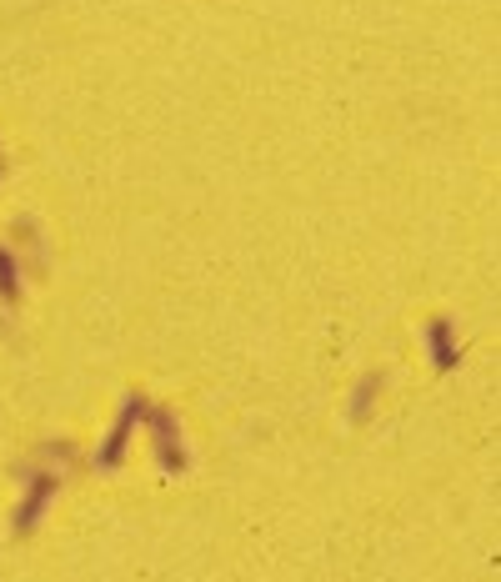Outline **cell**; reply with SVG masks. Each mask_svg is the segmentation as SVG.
<instances>
[{
    "instance_id": "7a4b0ae2",
    "label": "cell",
    "mask_w": 501,
    "mask_h": 582,
    "mask_svg": "<svg viewBox=\"0 0 501 582\" xmlns=\"http://www.w3.org/2000/svg\"><path fill=\"white\" fill-rule=\"evenodd\" d=\"M146 417V402L141 397H131L126 402V412H121V422H116V432L106 437V452H101V467H116L121 457H126V437H131V427Z\"/></svg>"
},
{
    "instance_id": "6da1fadb",
    "label": "cell",
    "mask_w": 501,
    "mask_h": 582,
    "mask_svg": "<svg viewBox=\"0 0 501 582\" xmlns=\"http://www.w3.org/2000/svg\"><path fill=\"white\" fill-rule=\"evenodd\" d=\"M51 497H56V477L51 472H36L31 487H26V502L16 507V532H31L41 522V512L51 507Z\"/></svg>"
},
{
    "instance_id": "3957f363",
    "label": "cell",
    "mask_w": 501,
    "mask_h": 582,
    "mask_svg": "<svg viewBox=\"0 0 501 582\" xmlns=\"http://www.w3.org/2000/svg\"><path fill=\"white\" fill-rule=\"evenodd\" d=\"M146 417H151V427H156V447H161V462H166V467H186V457H181V432H176L171 412H146Z\"/></svg>"
},
{
    "instance_id": "5b68a950",
    "label": "cell",
    "mask_w": 501,
    "mask_h": 582,
    "mask_svg": "<svg viewBox=\"0 0 501 582\" xmlns=\"http://www.w3.org/2000/svg\"><path fill=\"white\" fill-rule=\"evenodd\" d=\"M0 297H16V261L0 251Z\"/></svg>"
},
{
    "instance_id": "277c9868",
    "label": "cell",
    "mask_w": 501,
    "mask_h": 582,
    "mask_svg": "<svg viewBox=\"0 0 501 582\" xmlns=\"http://www.w3.org/2000/svg\"><path fill=\"white\" fill-rule=\"evenodd\" d=\"M431 357H436V367L441 372H451V362H456V342H451V327L446 322H431Z\"/></svg>"
}]
</instances>
